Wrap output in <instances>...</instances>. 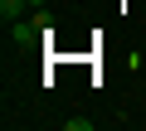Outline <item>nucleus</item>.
<instances>
[{"instance_id":"2","label":"nucleus","mask_w":146,"mask_h":131,"mask_svg":"<svg viewBox=\"0 0 146 131\" xmlns=\"http://www.w3.org/2000/svg\"><path fill=\"white\" fill-rule=\"evenodd\" d=\"M34 29H39V24H15V29H10V39H15V44H29V39H34Z\"/></svg>"},{"instance_id":"3","label":"nucleus","mask_w":146,"mask_h":131,"mask_svg":"<svg viewBox=\"0 0 146 131\" xmlns=\"http://www.w3.org/2000/svg\"><path fill=\"white\" fill-rule=\"evenodd\" d=\"M63 126H68V131H93V121H88V117H68Z\"/></svg>"},{"instance_id":"1","label":"nucleus","mask_w":146,"mask_h":131,"mask_svg":"<svg viewBox=\"0 0 146 131\" xmlns=\"http://www.w3.org/2000/svg\"><path fill=\"white\" fill-rule=\"evenodd\" d=\"M20 10H25V0H0V20H5V24L20 20Z\"/></svg>"}]
</instances>
